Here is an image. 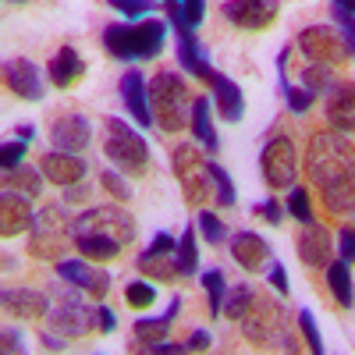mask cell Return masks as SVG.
I'll use <instances>...</instances> for the list:
<instances>
[{
	"mask_svg": "<svg viewBox=\"0 0 355 355\" xmlns=\"http://www.w3.org/2000/svg\"><path fill=\"white\" fill-rule=\"evenodd\" d=\"M174 36H178V61H182L185 75L210 82L214 68H210V57H206V46L196 40V33L189 25H174Z\"/></svg>",
	"mask_w": 355,
	"mask_h": 355,
	"instance_id": "obj_20",
	"label": "cell"
},
{
	"mask_svg": "<svg viewBox=\"0 0 355 355\" xmlns=\"http://www.w3.org/2000/svg\"><path fill=\"white\" fill-rule=\"evenodd\" d=\"M334 8H345L348 15H355V0H334Z\"/></svg>",
	"mask_w": 355,
	"mask_h": 355,
	"instance_id": "obj_57",
	"label": "cell"
},
{
	"mask_svg": "<svg viewBox=\"0 0 355 355\" xmlns=\"http://www.w3.org/2000/svg\"><path fill=\"white\" fill-rule=\"evenodd\" d=\"M192 135H196V142L199 146H206L210 153H217V146H220V139H217V128H214V121H210V96H196L192 100Z\"/></svg>",
	"mask_w": 355,
	"mask_h": 355,
	"instance_id": "obj_28",
	"label": "cell"
},
{
	"mask_svg": "<svg viewBox=\"0 0 355 355\" xmlns=\"http://www.w3.org/2000/svg\"><path fill=\"white\" fill-rule=\"evenodd\" d=\"M299 50L309 57V61H320V64H338L348 57V43L345 36L338 33L334 25H309L299 33Z\"/></svg>",
	"mask_w": 355,
	"mask_h": 355,
	"instance_id": "obj_11",
	"label": "cell"
},
{
	"mask_svg": "<svg viewBox=\"0 0 355 355\" xmlns=\"http://www.w3.org/2000/svg\"><path fill=\"white\" fill-rule=\"evenodd\" d=\"M206 15V0H167V25L196 28Z\"/></svg>",
	"mask_w": 355,
	"mask_h": 355,
	"instance_id": "obj_32",
	"label": "cell"
},
{
	"mask_svg": "<svg viewBox=\"0 0 355 355\" xmlns=\"http://www.w3.org/2000/svg\"><path fill=\"white\" fill-rule=\"evenodd\" d=\"M4 82L18 100H28V103H40L43 93H46L43 71H40V64L28 61V57H11V61L4 64Z\"/></svg>",
	"mask_w": 355,
	"mask_h": 355,
	"instance_id": "obj_15",
	"label": "cell"
},
{
	"mask_svg": "<svg viewBox=\"0 0 355 355\" xmlns=\"http://www.w3.org/2000/svg\"><path fill=\"white\" fill-rule=\"evenodd\" d=\"M40 341H43L50 352H64V341L57 338V331H40Z\"/></svg>",
	"mask_w": 355,
	"mask_h": 355,
	"instance_id": "obj_55",
	"label": "cell"
},
{
	"mask_svg": "<svg viewBox=\"0 0 355 355\" xmlns=\"http://www.w3.org/2000/svg\"><path fill=\"white\" fill-rule=\"evenodd\" d=\"M57 277L75 284L85 295H93V299H103L114 284V277L107 270H100V266H93L89 259H57Z\"/></svg>",
	"mask_w": 355,
	"mask_h": 355,
	"instance_id": "obj_12",
	"label": "cell"
},
{
	"mask_svg": "<svg viewBox=\"0 0 355 355\" xmlns=\"http://www.w3.org/2000/svg\"><path fill=\"white\" fill-rule=\"evenodd\" d=\"M178 309H182V299H178V295H171L167 313H164L160 320H150V316L135 320V338H139V345H135V348L142 352V348H150V345H157V341H167V327L174 323Z\"/></svg>",
	"mask_w": 355,
	"mask_h": 355,
	"instance_id": "obj_26",
	"label": "cell"
},
{
	"mask_svg": "<svg viewBox=\"0 0 355 355\" xmlns=\"http://www.w3.org/2000/svg\"><path fill=\"white\" fill-rule=\"evenodd\" d=\"M4 309L15 316H43L50 313V295L36 288H4Z\"/></svg>",
	"mask_w": 355,
	"mask_h": 355,
	"instance_id": "obj_25",
	"label": "cell"
},
{
	"mask_svg": "<svg viewBox=\"0 0 355 355\" xmlns=\"http://www.w3.org/2000/svg\"><path fill=\"white\" fill-rule=\"evenodd\" d=\"M174 263H178V270H182V277L196 274V266H199V249H196V231L185 224L182 231V239H178V249H174Z\"/></svg>",
	"mask_w": 355,
	"mask_h": 355,
	"instance_id": "obj_36",
	"label": "cell"
},
{
	"mask_svg": "<svg viewBox=\"0 0 355 355\" xmlns=\"http://www.w3.org/2000/svg\"><path fill=\"white\" fill-rule=\"evenodd\" d=\"M171 167L178 174V182L185 189L189 202H202V199H214V182H210V171H206V160L199 157V150L192 142H182L171 157Z\"/></svg>",
	"mask_w": 355,
	"mask_h": 355,
	"instance_id": "obj_9",
	"label": "cell"
},
{
	"mask_svg": "<svg viewBox=\"0 0 355 355\" xmlns=\"http://www.w3.org/2000/svg\"><path fill=\"white\" fill-rule=\"evenodd\" d=\"M224 18L239 28L259 33L277 18V0H227L224 4Z\"/></svg>",
	"mask_w": 355,
	"mask_h": 355,
	"instance_id": "obj_18",
	"label": "cell"
},
{
	"mask_svg": "<svg viewBox=\"0 0 355 355\" xmlns=\"http://www.w3.org/2000/svg\"><path fill=\"white\" fill-rule=\"evenodd\" d=\"M206 171H210V182H214V199L220 206H234V182L227 178V171L214 160H206Z\"/></svg>",
	"mask_w": 355,
	"mask_h": 355,
	"instance_id": "obj_39",
	"label": "cell"
},
{
	"mask_svg": "<svg viewBox=\"0 0 355 355\" xmlns=\"http://www.w3.org/2000/svg\"><path fill=\"white\" fill-rule=\"evenodd\" d=\"M334 21H338V33L348 43V53L355 57V15H348L345 8H334Z\"/></svg>",
	"mask_w": 355,
	"mask_h": 355,
	"instance_id": "obj_47",
	"label": "cell"
},
{
	"mask_svg": "<svg viewBox=\"0 0 355 355\" xmlns=\"http://www.w3.org/2000/svg\"><path fill=\"white\" fill-rule=\"evenodd\" d=\"M249 341L263 348H281V352H299V341L291 334V320L281 302H270L266 295H252L245 316L239 320Z\"/></svg>",
	"mask_w": 355,
	"mask_h": 355,
	"instance_id": "obj_3",
	"label": "cell"
},
{
	"mask_svg": "<svg viewBox=\"0 0 355 355\" xmlns=\"http://www.w3.org/2000/svg\"><path fill=\"white\" fill-rule=\"evenodd\" d=\"M256 214H259L263 220H270V224H281V220H284V206H281L277 199H266V202L256 206Z\"/></svg>",
	"mask_w": 355,
	"mask_h": 355,
	"instance_id": "obj_50",
	"label": "cell"
},
{
	"mask_svg": "<svg viewBox=\"0 0 355 355\" xmlns=\"http://www.w3.org/2000/svg\"><path fill=\"white\" fill-rule=\"evenodd\" d=\"M21 160H25V139L4 142V150H0V167H4V171H15V167H21Z\"/></svg>",
	"mask_w": 355,
	"mask_h": 355,
	"instance_id": "obj_46",
	"label": "cell"
},
{
	"mask_svg": "<svg viewBox=\"0 0 355 355\" xmlns=\"http://www.w3.org/2000/svg\"><path fill=\"white\" fill-rule=\"evenodd\" d=\"M338 256L345 263H355V224L341 227V234H338Z\"/></svg>",
	"mask_w": 355,
	"mask_h": 355,
	"instance_id": "obj_48",
	"label": "cell"
},
{
	"mask_svg": "<svg viewBox=\"0 0 355 355\" xmlns=\"http://www.w3.org/2000/svg\"><path fill=\"white\" fill-rule=\"evenodd\" d=\"M150 107L153 121L164 132H182L185 121H192V96L185 78L178 71H157V78H150Z\"/></svg>",
	"mask_w": 355,
	"mask_h": 355,
	"instance_id": "obj_4",
	"label": "cell"
},
{
	"mask_svg": "<svg viewBox=\"0 0 355 355\" xmlns=\"http://www.w3.org/2000/svg\"><path fill=\"white\" fill-rule=\"evenodd\" d=\"M150 249H157V252H174V249H178V242L171 239V234H164V231H160V234H153Z\"/></svg>",
	"mask_w": 355,
	"mask_h": 355,
	"instance_id": "obj_53",
	"label": "cell"
},
{
	"mask_svg": "<svg viewBox=\"0 0 355 355\" xmlns=\"http://www.w3.org/2000/svg\"><path fill=\"white\" fill-rule=\"evenodd\" d=\"M96 313H100V331H103V334H110V331L117 327V320H114V313H110L107 306H96Z\"/></svg>",
	"mask_w": 355,
	"mask_h": 355,
	"instance_id": "obj_54",
	"label": "cell"
},
{
	"mask_svg": "<svg viewBox=\"0 0 355 355\" xmlns=\"http://www.w3.org/2000/svg\"><path fill=\"white\" fill-rule=\"evenodd\" d=\"M252 295H256V288H252V284H239V288H231V291L224 295V316H227V320H242V316H245V309H249V302H252Z\"/></svg>",
	"mask_w": 355,
	"mask_h": 355,
	"instance_id": "obj_38",
	"label": "cell"
},
{
	"mask_svg": "<svg viewBox=\"0 0 355 355\" xmlns=\"http://www.w3.org/2000/svg\"><path fill=\"white\" fill-rule=\"evenodd\" d=\"M40 171L46 182L61 185V189H71V185H82V178L89 174L85 160L78 153H64V150H53V153H43L40 157Z\"/></svg>",
	"mask_w": 355,
	"mask_h": 355,
	"instance_id": "obj_19",
	"label": "cell"
},
{
	"mask_svg": "<svg viewBox=\"0 0 355 355\" xmlns=\"http://www.w3.org/2000/svg\"><path fill=\"white\" fill-rule=\"evenodd\" d=\"M266 281H270V288L277 295H288V270H284L277 259H270V266H266Z\"/></svg>",
	"mask_w": 355,
	"mask_h": 355,
	"instance_id": "obj_49",
	"label": "cell"
},
{
	"mask_svg": "<svg viewBox=\"0 0 355 355\" xmlns=\"http://www.w3.org/2000/svg\"><path fill=\"white\" fill-rule=\"evenodd\" d=\"M125 302H128L132 309H150V306L157 302V288H153L150 281H132V284L125 288Z\"/></svg>",
	"mask_w": 355,
	"mask_h": 355,
	"instance_id": "obj_41",
	"label": "cell"
},
{
	"mask_svg": "<svg viewBox=\"0 0 355 355\" xmlns=\"http://www.w3.org/2000/svg\"><path fill=\"white\" fill-rule=\"evenodd\" d=\"M78 234H96V239H110L117 245H128L135 239V220L121 210V206H89L71 220V242Z\"/></svg>",
	"mask_w": 355,
	"mask_h": 355,
	"instance_id": "obj_7",
	"label": "cell"
},
{
	"mask_svg": "<svg viewBox=\"0 0 355 355\" xmlns=\"http://www.w3.org/2000/svg\"><path fill=\"white\" fill-rule=\"evenodd\" d=\"M323 117L341 135H355V82H334L323 93Z\"/></svg>",
	"mask_w": 355,
	"mask_h": 355,
	"instance_id": "obj_13",
	"label": "cell"
},
{
	"mask_svg": "<svg viewBox=\"0 0 355 355\" xmlns=\"http://www.w3.org/2000/svg\"><path fill=\"white\" fill-rule=\"evenodd\" d=\"M210 85H214V100H217V110H220L224 121H242V114H245L242 85H234L224 71H214L210 75Z\"/></svg>",
	"mask_w": 355,
	"mask_h": 355,
	"instance_id": "obj_24",
	"label": "cell"
},
{
	"mask_svg": "<svg viewBox=\"0 0 355 355\" xmlns=\"http://www.w3.org/2000/svg\"><path fill=\"white\" fill-rule=\"evenodd\" d=\"M284 210H288L295 220L309 224V220H313V210H309V192H306L302 185H291V189H288V199H284Z\"/></svg>",
	"mask_w": 355,
	"mask_h": 355,
	"instance_id": "obj_40",
	"label": "cell"
},
{
	"mask_svg": "<svg viewBox=\"0 0 355 355\" xmlns=\"http://www.w3.org/2000/svg\"><path fill=\"white\" fill-rule=\"evenodd\" d=\"M107 139H103V153L117 171L128 174H146L150 167V142H146L139 132H132L121 117H107Z\"/></svg>",
	"mask_w": 355,
	"mask_h": 355,
	"instance_id": "obj_6",
	"label": "cell"
},
{
	"mask_svg": "<svg viewBox=\"0 0 355 355\" xmlns=\"http://www.w3.org/2000/svg\"><path fill=\"white\" fill-rule=\"evenodd\" d=\"M299 82L309 89L313 96H320V93H327V89L334 85V71H331V64H320V61H309V68L299 75Z\"/></svg>",
	"mask_w": 355,
	"mask_h": 355,
	"instance_id": "obj_37",
	"label": "cell"
},
{
	"mask_svg": "<svg viewBox=\"0 0 355 355\" xmlns=\"http://www.w3.org/2000/svg\"><path fill=\"white\" fill-rule=\"evenodd\" d=\"M28 231H33L28 234V249L40 259H57L71 242V220L64 217V206H43V214H36Z\"/></svg>",
	"mask_w": 355,
	"mask_h": 355,
	"instance_id": "obj_8",
	"label": "cell"
},
{
	"mask_svg": "<svg viewBox=\"0 0 355 355\" xmlns=\"http://www.w3.org/2000/svg\"><path fill=\"white\" fill-rule=\"evenodd\" d=\"M199 231H202V239L210 242V245L227 242V227H224V220H220L214 210H202V214H199Z\"/></svg>",
	"mask_w": 355,
	"mask_h": 355,
	"instance_id": "obj_42",
	"label": "cell"
},
{
	"mask_svg": "<svg viewBox=\"0 0 355 355\" xmlns=\"http://www.w3.org/2000/svg\"><path fill=\"white\" fill-rule=\"evenodd\" d=\"M4 185H11V189H18V192H25L28 199H36L40 192H43V171L40 167H15V171H4Z\"/></svg>",
	"mask_w": 355,
	"mask_h": 355,
	"instance_id": "obj_33",
	"label": "cell"
},
{
	"mask_svg": "<svg viewBox=\"0 0 355 355\" xmlns=\"http://www.w3.org/2000/svg\"><path fill=\"white\" fill-rule=\"evenodd\" d=\"M18 139H25V142H28V139H36V125H28V121L18 125Z\"/></svg>",
	"mask_w": 355,
	"mask_h": 355,
	"instance_id": "obj_56",
	"label": "cell"
},
{
	"mask_svg": "<svg viewBox=\"0 0 355 355\" xmlns=\"http://www.w3.org/2000/svg\"><path fill=\"white\" fill-rule=\"evenodd\" d=\"M121 103L128 107V114L135 117L142 128L157 125V121H153V107H150V82L142 78V71L132 68V71L121 75Z\"/></svg>",
	"mask_w": 355,
	"mask_h": 355,
	"instance_id": "obj_21",
	"label": "cell"
},
{
	"mask_svg": "<svg viewBox=\"0 0 355 355\" xmlns=\"http://www.w3.org/2000/svg\"><path fill=\"white\" fill-rule=\"evenodd\" d=\"M50 142H53V150L82 153L85 146L93 142V125H89L85 114H61L50 128Z\"/></svg>",
	"mask_w": 355,
	"mask_h": 355,
	"instance_id": "obj_17",
	"label": "cell"
},
{
	"mask_svg": "<svg viewBox=\"0 0 355 355\" xmlns=\"http://www.w3.org/2000/svg\"><path fill=\"white\" fill-rule=\"evenodd\" d=\"M82 75H85V61L78 57L75 46H61V50L50 57V64H46V78L57 89H71Z\"/></svg>",
	"mask_w": 355,
	"mask_h": 355,
	"instance_id": "obj_23",
	"label": "cell"
},
{
	"mask_svg": "<svg viewBox=\"0 0 355 355\" xmlns=\"http://www.w3.org/2000/svg\"><path fill=\"white\" fill-rule=\"evenodd\" d=\"M46 320H50V331H57L61 338H85V334L100 331L96 306H85L78 299V288L68 281L53 288V306H50Z\"/></svg>",
	"mask_w": 355,
	"mask_h": 355,
	"instance_id": "obj_5",
	"label": "cell"
},
{
	"mask_svg": "<svg viewBox=\"0 0 355 355\" xmlns=\"http://www.w3.org/2000/svg\"><path fill=\"white\" fill-rule=\"evenodd\" d=\"M100 185L117 199V202H128L132 199V189H128V182H125V178L121 174H117V171H100Z\"/></svg>",
	"mask_w": 355,
	"mask_h": 355,
	"instance_id": "obj_43",
	"label": "cell"
},
{
	"mask_svg": "<svg viewBox=\"0 0 355 355\" xmlns=\"http://www.w3.org/2000/svg\"><path fill=\"white\" fill-rule=\"evenodd\" d=\"M306 174L316 192H331L341 182L355 178V146L341 132H316L306 150Z\"/></svg>",
	"mask_w": 355,
	"mask_h": 355,
	"instance_id": "obj_1",
	"label": "cell"
},
{
	"mask_svg": "<svg viewBox=\"0 0 355 355\" xmlns=\"http://www.w3.org/2000/svg\"><path fill=\"white\" fill-rule=\"evenodd\" d=\"M299 331H302V338H306V345H309V352H323V341H320V327H316V320H313V313L309 309H299Z\"/></svg>",
	"mask_w": 355,
	"mask_h": 355,
	"instance_id": "obj_45",
	"label": "cell"
},
{
	"mask_svg": "<svg viewBox=\"0 0 355 355\" xmlns=\"http://www.w3.org/2000/svg\"><path fill=\"white\" fill-rule=\"evenodd\" d=\"M167 43V21L160 18H142L125 25H103V46L114 61H150Z\"/></svg>",
	"mask_w": 355,
	"mask_h": 355,
	"instance_id": "obj_2",
	"label": "cell"
},
{
	"mask_svg": "<svg viewBox=\"0 0 355 355\" xmlns=\"http://www.w3.org/2000/svg\"><path fill=\"white\" fill-rule=\"evenodd\" d=\"M202 288H206V299H210V316H224V295H227V281L220 266H210L202 270Z\"/></svg>",
	"mask_w": 355,
	"mask_h": 355,
	"instance_id": "obj_35",
	"label": "cell"
},
{
	"mask_svg": "<svg viewBox=\"0 0 355 355\" xmlns=\"http://www.w3.org/2000/svg\"><path fill=\"white\" fill-rule=\"evenodd\" d=\"M227 249H231V259L242 266L245 274H256V270H266L274 259V249L266 245L263 234L256 231H234L227 239Z\"/></svg>",
	"mask_w": 355,
	"mask_h": 355,
	"instance_id": "obj_14",
	"label": "cell"
},
{
	"mask_svg": "<svg viewBox=\"0 0 355 355\" xmlns=\"http://www.w3.org/2000/svg\"><path fill=\"white\" fill-rule=\"evenodd\" d=\"M259 171H263V182L270 189H291L295 185L299 164H295V142H291V135H274L270 142L263 146Z\"/></svg>",
	"mask_w": 355,
	"mask_h": 355,
	"instance_id": "obj_10",
	"label": "cell"
},
{
	"mask_svg": "<svg viewBox=\"0 0 355 355\" xmlns=\"http://www.w3.org/2000/svg\"><path fill=\"white\" fill-rule=\"evenodd\" d=\"M327 284H331V291H334L338 306H341V309H352V302H355V291H352V274H348V263H345L341 256L327 263Z\"/></svg>",
	"mask_w": 355,
	"mask_h": 355,
	"instance_id": "obj_31",
	"label": "cell"
},
{
	"mask_svg": "<svg viewBox=\"0 0 355 355\" xmlns=\"http://www.w3.org/2000/svg\"><path fill=\"white\" fill-rule=\"evenodd\" d=\"M164 4H167V0H164Z\"/></svg>",
	"mask_w": 355,
	"mask_h": 355,
	"instance_id": "obj_59",
	"label": "cell"
},
{
	"mask_svg": "<svg viewBox=\"0 0 355 355\" xmlns=\"http://www.w3.org/2000/svg\"><path fill=\"white\" fill-rule=\"evenodd\" d=\"M33 220H36V214H33V206H28V196L4 185V192H0V234L15 239V234L33 227Z\"/></svg>",
	"mask_w": 355,
	"mask_h": 355,
	"instance_id": "obj_16",
	"label": "cell"
},
{
	"mask_svg": "<svg viewBox=\"0 0 355 355\" xmlns=\"http://www.w3.org/2000/svg\"><path fill=\"white\" fill-rule=\"evenodd\" d=\"M277 75H281V93H284V103H288V110L291 114H306L309 107H313V93H309V89L299 82V85H295L291 78H288V46L281 50V57H277Z\"/></svg>",
	"mask_w": 355,
	"mask_h": 355,
	"instance_id": "obj_27",
	"label": "cell"
},
{
	"mask_svg": "<svg viewBox=\"0 0 355 355\" xmlns=\"http://www.w3.org/2000/svg\"><path fill=\"white\" fill-rule=\"evenodd\" d=\"M75 249H78L85 259L107 263V259H114L117 252H121L125 245H117V242H110V239H96V234H78V239H75Z\"/></svg>",
	"mask_w": 355,
	"mask_h": 355,
	"instance_id": "obj_34",
	"label": "cell"
},
{
	"mask_svg": "<svg viewBox=\"0 0 355 355\" xmlns=\"http://www.w3.org/2000/svg\"><path fill=\"white\" fill-rule=\"evenodd\" d=\"M107 4L114 11H121L125 18H146V15L157 8V0H107Z\"/></svg>",
	"mask_w": 355,
	"mask_h": 355,
	"instance_id": "obj_44",
	"label": "cell"
},
{
	"mask_svg": "<svg viewBox=\"0 0 355 355\" xmlns=\"http://www.w3.org/2000/svg\"><path fill=\"white\" fill-rule=\"evenodd\" d=\"M185 345H189V352H206V348H210V334H206V331H192Z\"/></svg>",
	"mask_w": 355,
	"mask_h": 355,
	"instance_id": "obj_52",
	"label": "cell"
},
{
	"mask_svg": "<svg viewBox=\"0 0 355 355\" xmlns=\"http://www.w3.org/2000/svg\"><path fill=\"white\" fill-rule=\"evenodd\" d=\"M11 4H21V0H11Z\"/></svg>",
	"mask_w": 355,
	"mask_h": 355,
	"instance_id": "obj_58",
	"label": "cell"
},
{
	"mask_svg": "<svg viewBox=\"0 0 355 355\" xmlns=\"http://www.w3.org/2000/svg\"><path fill=\"white\" fill-rule=\"evenodd\" d=\"M320 199H323V206H327V214L345 217V220H355V178H348V182H341L331 192H323Z\"/></svg>",
	"mask_w": 355,
	"mask_h": 355,
	"instance_id": "obj_30",
	"label": "cell"
},
{
	"mask_svg": "<svg viewBox=\"0 0 355 355\" xmlns=\"http://www.w3.org/2000/svg\"><path fill=\"white\" fill-rule=\"evenodd\" d=\"M139 270H142L146 277H157L160 284L182 277V270H178V263H174V252H157V249H146V252L139 256Z\"/></svg>",
	"mask_w": 355,
	"mask_h": 355,
	"instance_id": "obj_29",
	"label": "cell"
},
{
	"mask_svg": "<svg viewBox=\"0 0 355 355\" xmlns=\"http://www.w3.org/2000/svg\"><path fill=\"white\" fill-rule=\"evenodd\" d=\"M295 249H299V259H302L306 266H323V270H327L331 249H334L331 231L323 227V224H316V220H309V224L299 231V239H295Z\"/></svg>",
	"mask_w": 355,
	"mask_h": 355,
	"instance_id": "obj_22",
	"label": "cell"
},
{
	"mask_svg": "<svg viewBox=\"0 0 355 355\" xmlns=\"http://www.w3.org/2000/svg\"><path fill=\"white\" fill-rule=\"evenodd\" d=\"M21 331L18 327H4V352H21Z\"/></svg>",
	"mask_w": 355,
	"mask_h": 355,
	"instance_id": "obj_51",
	"label": "cell"
}]
</instances>
